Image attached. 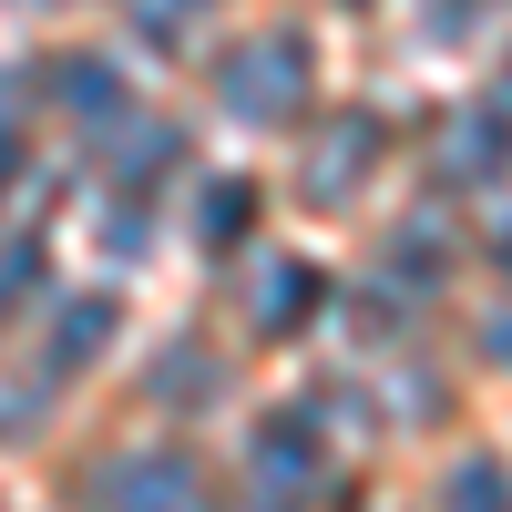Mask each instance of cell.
I'll return each instance as SVG.
<instances>
[{
	"label": "cell",
	"instance_id": "obj_1",
	"mask_svg": "<svg viewBox=\"0 0 512 512\" xmlns=\"http://www.w3.org/2000/svg\"><path fill=\"white\" fill-rule=\"evenodd\" d=\"M297 82H308V62L277 41V52H256V62L236 72V113H256V103H297ZM256 123H267V113H256Z\"/></svg>",
	"mask_w": 512,
	"mask_h": 512
},
{
	"label": "cell",
	"instance_id": "obj_2",
	"mask_svg": "<svg viewBox=\"0 0 512 512\" xmlns=\"http://www.w3.org/2000/svg\"><path fill=\"white\" fill-rule=\"evenodd\" d=\"M236 226H246V185H216V205H205V236H216V246H226Z\"/></svg>",
	"mask_w": 512,
	"mask_h": 512
},
{
	"label": "cell",
	"instance_id": "obj_3",
	"mask_svg": "<svg viewBox=\"0 0 512 512\" xmlns=\"http://www.w3.org/2000/svg\"><path fill=\"white\" fill-rule=\"evenodd\" d=\"M461 502H472V512H502V472H482V461H461Z\"/></svg>",
	"mask_w": 512,
	"mask_h": 512
}]
</instances>
